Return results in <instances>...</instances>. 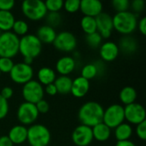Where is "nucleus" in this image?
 Returning <instances> with one entry per match:
<instances>
[{
    "instance_id": "6e6552de",
    "label": "nucleus",
    "mask_w": 146,
    "mask_h": 146,
    "mask_svg": "<svg viewBox=\"0 0 146 146\" xmlns=\"http://www.w3.org/2000/svg\"><path fill=\"white\" fill-rule=\"evenodd\" d=\"M44 86L38 80H32L23 85L22 97L25 99V102L36 104L38 101L44 99Z\"/></svg>"
},
{
    "instance_id": "cd10ccee",
    "label": "nucleus",
    "mask_w": 146,
    "mask_h": 146,
    "mask_svg": "<svg viewBox=\"0 0 146 146\" xmlns=\"http://www.w3.org/2000/svg\"><path fill=\"white\" fill-rule=\"evenodd\" d=\"M73 80L69 76H63L61 75L56 77L54 85L56 87L57 93L60 94H68L71 91Z\"/></svg>"
},
{
    "instance_id": "473e14b6",
    "label": "nucleus",
    "mask_w": 146,
    "mask_h": 146,
    "mask_svg": "<svg viewBox=\"0 0 146 146\" xmlns=\"http://www.w3.org/2000/svg\"><path fill=\"white\" fill-rule=\"evenodd\" d=\"M62 0H47L44 2L47 12H59L63 8Z\"/></svg>"
},
{
    "instance_id": "72a5a7b5",
    "label": "nucleus",
    "mask_w": 146,
    "mask_h": 146,
    "mask_svg": "<svg viewBox=\"0 0 146 146\" xmlns=\"http://www.w3.org/2000/svg\"><path fill=\"white\" fill-rule=\"evenodd\" d=\"M15 63L11 58L0 57V72L1 74H9Z\"/></svg>"
},
{
    "instance_id": "c85d7f7f",
    "label": "nucleus",
    "mask_w": 146,
    "mask_h": 146,
    "mask_svg": "<svg viewBox=\"0 0 146 146\" xmlns=\"http://www.w3.org/2000/svg\"><path fill=\"white\" fill-rule=\"evenodd\" d=\"M80 27L82 31L86 35L97 32V24L94 17L83 16L80 21Z\"/></svg>"
},
{
    "instance_id": "f03ea898",
    "label": "nucleus",
    "mask_w": 146,
    "mask_h": 146,
    "mask_svg": "<svg viewBox=\"0 0 146 146\" xmlns=\"http://www.w3.org/2000/svg\"><path fill=\"white\" fill-rule=\"evenodd\" d=\"M112 20L114 30L124 36L133 33L138 26L137 15L131 11L116 13Z\"/></svg>"
},
{
    "instance_id": "9d476101",
    "label": "nucleus",
    "mask_w": 146,
    "mask_h": 146,
    "mask_svg": "<svg viewBox=\"0 0 146 146\" xmlns=\"http://www.w3.org/2000/svg\"><path fill=\"white\" fill-rule=\"evenodd\" d=\"M38 112L36 108V105L33 104L24 102L20 104L18 107L16 116L21 125L23 126H31L33 125L37 119L38 118Z\"/></svg>"
},
{
    "instance_id": "aec40b11",
    "label": "nucleus",
    "mask_w": 146,
    "mask_h": 146,
    "mask_svg": "<svg viewBox=\"0 0 146 146\" xmlns=\"http://www.w3.org/2000/svg\"><path fill=\"white\" fill-rule=\"evenodd\" d=\"M8 137L13 145H21L27 141V128L23 125H15L10 128Z\"/></svg>"
},
{
    "instance_id": "ea45409f",
    "label": "nucleus",
    "mask_w": 146,
    "mask_h": 146,
    "mask_svg": "<svg viewBox=\"0 0 146 146\" xmlns=\"http://www.w3.org/2000/svg\"><path fill=\"white\" fill-rule=\"evenodd\" d=\"M130 6L133 9V12L140 13L145 9V1L144 0H133L130 3Z\"/></svg>"
},
{
    "instance_id": "7ed1b4c3",
    "label": "nucleus",
    "mask_w": 146,
    "mask_h": 146,
    "mask_svg": "<svg viewBox=\"0 0 146 146\" xmlns=\"http://www.w3.org/2000/svg\"><path fill=\"white\" fill-rule=\"evenodd\" d=\"M42 43L35 34H27L20 38L19 53L23 58H32L38 56L42 51Z\"/></svg>"
},
{
    "instance_id": "a18cd8bd",
    "label": "nucleus",
    "mask_w": 146,
    "mask_h": 146,
    "mask_svg": "<svg viewBox=\"0 0 146 146\" xmlns=\"http://www.w3.org/2000/svg\"><path fill=\"white\" fill-rule=\"evenodd\" d=\"M13 143L8 137V135H3L0 137V146H13Z\"/></svg>"
},
{
    "instance_id": "4c0bfd02",
    "label": "nucleus",
    "mask_w": 146,
    "mask_h": 146,
    "mask_svg": "<svg viewBox=\"0 0 146 146\" xmlns=\"http://www.w3.org/2000/svg\"><path fill=\"white\" fill-rule=\"evenodd\" d=\"M135 133L137 137L141 139V140H145L146 139V121L138 124L136 126Z\"/></svg>"
},
{
    "instance_id": "de8ad7c7",
    "label": "nucleus",
    "mask_w": 146,
    "mask_h": 146,
    "mask_svg": "<svg viewBox=\"0 0 146 146\" xmlns=\"http://www.w3.org/2000/svg\"><path fill=\"white\" fill-rule=\"evenodd\" d=\"M1 33H2V32H1V31H0V34H1Z\"/></svg>"
},
{
    "instance_id": "c03bdc74",
    "label": "nucleus",
    "mask_w": 146,
    "mask_h": 146,
    "mask_svg": "<svg viewBox=\"0 0 146 146\" xmlns=\"http://www.w3.org/2000/svg\"><path fill=\"white\" fill-rule=\"evenodd\" d=\"M137 27L139 28V32L141 34L145 35L146 34V17H142L139 21H138V26Z\"/></svg>"
},
{
    "instance_id": "f8f14e48",
    "label": "nucleus",
    "mask_w": 146,
    "mask_h": 146,
    "mask_svg": "<svg viewBox=\"0 0 146 146\" xmlns=\"http://www.w3.org/2000/svg\"><path fill=\"white\" fill-rule=\"evenodd\" d=\"M125 120L130 125H138L146 121L145 110L139 103H133L124 107Z\"/></svg>"
},
{
    "instance_id": "f3484780",
    "label": "nucleus",
    "mask_w": 146,
    "mask_h": 146,
    "mask_svg": "<svg viewBox=\"0 0 146 146\" xmlns=\"http://www.w3.org/2000/svg\"><path fill=\"white\" fill-rule=\"evenodd\" d=\"M90 89V81L85 78L79 76L73 80L70 92L74 98H81L85 97Z\"/></svg>"
},
{
    "instance_id": "c756f323",
    "label": "nucleus",
    "mask_w": 146,
    "mask_h": 146,
    "mask_svg": "<svg viewBox=\"0 0 146 146\" xmlns=\"http://www.w3.org/2000/svg\"><path fill=\"white\" fill-rule=\"evenodd\" d=\"M28 29H29V27H28V24L23 21V20H15L14 25H13V27H12V30H13V33H15L16 36H25L28 33Z\"/></svg>"
},
{
    "instance_id": "f704fd0d",
    "label": "nucleus",
    "mask_w": 146,
    "mask_h": 146,
    "mask_svg": "<svg viewBox=\"0 0 146 146\" xmlns=\"http://www.w3.org/2000/svg\"><path fill=\"white\" fill-rule=\"evenodd\" d=\"M112 6L116 10V13L128 11L130 8V2L128 0H114L112 1Z\"/></svg>"
},
{
    "instance_id": "bb28decb",
    "label": "nucleus",
    "mask_w": 146,
    "mask_h": 146,
    "mask_svg": "<svg viewBox=\"0 0 146 146\" xmlns=\"http://www.w3.org/2000/svg\"><path fill=\"white\" fill-rule=\"evenodd\" d=\"M119 98L122 104L125 106L129 105L135 103L137 98V92L133 86H125L121 90L119 93Z\"/></svg>"
},
{
    "instance_id": "423d86ee",
    "label": "nucleus",
    "mask_w": 146,
    "mask_h": 146,
    "mask_svg": "<svg viewBox=\"0 0 146 146\" xmlns=\"http://www.w3.org/2000/svg\"><path fill=\"white\" fill-rule=\"evenodd\" d=\"M23 15L30 21H39L45 17L47 9L42 0H25L21 3Z\"/></svg>"
},
{
    "instance_id": "1a4fd4ad",
    "label": "nucleus",
    "mask_w": 146,
    "mask_h": 146,
    "mask_svg": "<svg viewBox=\"0 0 146 146\" xmlns=\"http://www.w3.org/2000/svg\"><path fill=\"white\" fill-rule=\"evenodd\" d=\"M33 68L31 65L18 62L12 68L9 72V76L13 82L19 85H25L33 80Z\"/></svg>"
},
{
    "instance_id": "49530a36",
    "label": "nucleus",
    "mask_w": 146,
    "mask_h": 146,
    "mask_svg": "<svg viewBox=\"0 0 146 146\" xmlns=\"http://www.w3.org/2000/svg\"><path fill=\"white\" fill-rule=\"evenodd\" d=\"M115 146H136V145L131 140H126V141H117Z\"/></svg>"
},
{
    "instance_id": "a19ab883",
    "label": "nucleus",
    "mask_w": 146,
    "mask_h": 146,
    "mask_svg": "<svg viewBox=\"0 0 146 146\" xmlns=\"http://www.w3.org/2000/svg\"><path fill=\"white\" fill-rule=\"evenodd\" d=\"M14 0H0V10L2 11H11L15 7Z\"/></svg>"
},
{
    "instance_id": "20e7f679",
    "label": "nucleus",
    "mask_w": 146,
    "mask_h": 146,
    "mask_svg": "<svg viewBox=\"0 0 146 146\" xmlns=\"http://www.w3.org/2000/svg\"><path fill=\"white\" fill-rule=\"evenodd\" d=\"M51 135L50 130L42 124H33L27 128V139L30 146H48Z\"/></svg>"
},
{
    "instance_id": "c9c22d12",
    "label": "nucleus",
    "mask_w": 146,
    "mask_h": 146,
    "mask_svg": "<svg viewBox=\"0 0 146 146\" xmlns=\"http://www.w3.org/2000/svg\"><path fill=\"white\" fill-rule=\"evenodd\" d=\"M80 0H67L63 3V8L68 13H75L80 10Z\"/></svg>"
},
{
    "instance_id": "412c9836",
    "label": "nucleus",
    "mask_w": 146,
    "mask_h": 146,
    "mask_svg": "<svg viewBox=\"0 0 146 146\" xmlns=\"http://www.w3.org/2000/svg\"><path fill=\"white\" fill-rule=\"evenodd\" d=\"M56 32L55 28L48 26V25H43L39 27L36 33V37L39 39V41L43 44H53L56 37Z\"/></svg>"
},
{
    "instance_id": "2f4dec72",
    "label": "nucleus",
    "mask_w": 146,
    "mask_h": 146,
    "mask_svg": "<svg viewBox=\"0 0 146 146\" xmlns=\"http://www.w3.org/2000/svg\"><path fill=\"white\" fill-rule=\"evenodd\" d=\"M46 25L55 28L62 22V15L59 12H47L45 15Z\"/></svg>"
},
{
    "instance_id": "f257e3e1",
    "label": "nucleus",
    "mask_w": 146,
    "mask_h": 146,
    "mask_svg": "<svg viewBox=\"0 0 146 146\" xmlns=\"http://www.w3.org/2000/svg\"><path fill=\"white\" fill-rule=\"evenodd\" d=\"M104 109L103 106L95 101L85 103L79 110L78 118L82 125L92 127L103 122Z\"/></svg>"
},
{
    "instance_id": "9b49d317",
    "label": "nucleus",
    "mask_w": 146,
    "mask_h": 146,
    "mask_svg": "<svg viewBox=\"0 0 146 146\" xmlns=\"http://www.w3.org/2000/svg\"><path fill=\"white\" fill-rule=\"evenodd\" d=\"M53 45L60 51L71 52L77 46V38L71 32L62 31L56 34Z\"/></svg>"
},
{
    "instance_id": "7c9ffc66",
    "label": "nucleus",
    "mask_w": 146,
    "mask_h": 146,
    "mask_svg": "<svg viewBox=\"0 0 146 146\" xmlns=\"http://www.w3.org/2000/svg\"><path fill=\"white\" fill-rule=\"evenodd\" d=\"M86 40L87 44L92 49H97L100 47L101 44H103V38L98 32H95L91 34H87L86 36Z\"/></svg>"
},
{
    "instance_id": "dca6fc26",
    "label": "nucleus",
    "mask_w": 146,
    "mask_h": 146,
    "mask_svg": "<svg viewBox=\"0 0 146 146\" xmlns=\"http://www.w3.org/2000/svg\"><path fill=\"white\" fill-rule=\"evenodd\" d=\"M118 44L113 41H106L99 47V54L104 62H113L119 56Z\"/></svg>"
},
{
    "instance_id": "39448f33",
    "label": "nucleus",
    "mask_w": 146,
    "mask_h": 146,
    "mask_svg": "<svg viewBox=\"0 0 146 146\" xmlns=\"http://www.w3.org/2000/svg\"><path fill=\"white\" fill-rule=\"evenodd\" d=\"M20 38L12 32L0 34V57L13 58L19 53Z\"/></svg>"
},
{
    "instance_id": "79ce46f5",
    "label": "nucleus",
    "mask_w": 146,
    "mask_h": 146,
    "mask_svg": "<svg viewBox=\"0 0 146 146\" xmlns=\"http://www.w3.org/2000/svg\"><path fill=\"white\" fill-rule=\"evenodd\" d=\"M13 94H14V91L10 86H4L1 90V92H0V95L6 100L11 98Z\"/></svg>"
},
{
    "instance_id": "e433bc0d",
    "label": "nucleus",
    "mask_w": 146,
    "mask_h": 146,
    "mask_svg": "<svg viewBox=\"0 0 146 146\" xmlns=\"http://www.w3.org/2000/svg\"><path fill=\"white\" fill-rule=\"evenodd\" d=\"M9 110V105L8 100L4 99L0 95V120L7 116Z\"/></svg>"
},
{
    "instance_id": "a211bd4d",
    "label": "nucleus",
    "mask_w": 146,
    "mask_h": 146,
    "mask_svg": "<svg viewBox=\"0 0 146 146\" xmlns=\"http://www.w3.org/2000/svg\"><path fill=\"white\" fill-rule=\"evenodd\" d=\"M104 69H105L104 65L101 61L98 62L87 63L82 68L81 72H80V76L85 78L87 80H90L102 74Z\"/></svg>"
},
{
    "instance_id": "58836bf2",
    "label": "nucleus",
    "mask_w": 146,
    "mask_h": 146,
    "mask_svg": "<svg viewBox=\"0 0 146 146\" xmlns=\"http://www.w3.org/2000/svg\"><path fill=\"white\" fill-rule=\"evenodd\" d=\"M35 105H36V108L38 110V114H45L50 110V104L44 99H42V100L38 101Z\"/></svg>"
},
{
    "instance_id": "ddd939ff",
    "label": "nucleus",
    "mask_w": 146,
    "mask_h": 146,
    "mask_svg": "<svg viewBox=\"0 0 146 146\" xmlns=\"http://www.w3.org/2000/svg\"><path fill=\"white\" fill-rule=\"evenodd\" d=\"M72 140L77 146H88L93 140L92 127L85 125H79L76 127L72 133Z\"/></svg>"
},
{
    "instance_id": "4be33fe9",
    "label": "nucleus",
    "mask_w": 146,
    "mask_h": 146,
    "mask_svg": "<svg viewBox=\"0 0 146 146\" xmlns=\"http://www.w3.org/2000/svg\"><path fill=\"white\" fill-rule=\"evenodd\" d=\"M118 47H119L120 51H121L123 54L131 55V54H133L137 50L138 42L135 38L130 35H126L121 38Z\"/></svg>"
},
{
    "instance_id": "5701e85b",
    "label": "nucleus",
    "mask_w": 146,
    "mask_h": 146,
    "mask_svg": "<svg viewBox=\"0 0 146 146\" xmlns=\"http://www.w3.org/2000/svg\"><path fill=\"white\" fill-rule=\"evenodd\" d=\"M38 81L44 86H46L50 84H53L56 79V72L49 68V67H43L41 68L37 74Z\"/></svg>"
},
{
    "instance_id": "b1692460",
    "label": "nucleus",
    "mask_w": 146,
    "mask_h": 146,
    "mask_svg": "<svg viewBox=\"0 0 146 146\" xmlns=\"http://www.w3.org/2000/svg\"><path fill=\"white\" fill-rule=\"evenodd\" d=\"M111 130L108 126H106L104 122H101L92 127L93 139H96L99 142L107 141L111 136Z\"/></svg>"
},
{
    "instance_id": "4468645a",
    "label": "nucleus",
    "mask_w": 146,
    "mask_h": 146,
    "mask_svg": "<svg viewBox=\"0 0 146 146\" xmlns=\"http://www.w3.org/2000/svg\"><path fill=\"white\" fill-rule=\"evenodd\" d=\"M97 24V32L104 38H109L114 30L112 16L106 13L102 12L97 17H95Z\"/></svg>"
},
{
    "instance_id": "0eeeda50",
    "label": "nucleus",
    "mask_w": 146,
    "mask_h": 146,
    "mask_svg": "<svg viewBox=\"0 0 146 146\" xmlns=\"http://www.w3.org/2000/svg\"><path fill=\"white\" fill-rule=\"evenodd\" d=\"M125 121L124 107L121 104H115L109 106L104 112L103 122L110 129H115L116 127Z\"/></svg>"
},
{
    "instance_id": "393cba45",
    "label": "nucleus",
    "mask_w": 146,
    "mask_h": 146,
    "mask_svg": "<svg viewBox=\"0 0 146 146\" xmlns=\"http://www.w3.org/2000/svg\"><path fill=\"white\" fill-rule=\"evenodd\" d=\"M114 134L117 141L130 140L133 134V129L132 125L123 122L115 128Z\"/></svg>"
},
{
    "instance_id": "a878e982",
    "label": "nucleus",
    "mask_w": 146,
    "mask_h": 146,
    "mask_svg": "<svg viewBox=\"0 0 146 146\" xmlns=\"http://www.w3.org/2000/svg\"><path fill=\"white\" fill-rule=\"evenodd\" d=\"M15 18L11 11L0 10V31L2 33L11 32Z\"/></svg>"
},
{
    "instance_id": "09e8293b",
    "label": "nucleus",
    "mask_w": 146,
    "mask_h": 146,
    "mask_svg": "<svg viewBox=\"0 0 146 146\" xmlns=\"http://www.w3.org/2000/svg\"><path fill=\"white\" fill-rule=\"evenodd\" d=\"M0 76H1V72H0Z\"/></svg>"
},
{
    "instance_id": "37998d69",
    "label": "nucleus",
    "mask_w": 146,
    "mask_h": 146,
    "mask_svg": "<svg viewBox=\"0 0 146 146\" xmlns=\"http://www.w3.org/2000/svg\"><path fill=\"white\" fill-rule=\"evenodd\" d=\"M44 90V93L48 94L49 96H55L57 94V90H56V87L54 85V83L46 86Z\"/></svg>"
},
{
    "instance_id": "6ab92c4d",
    "label": "nucleus",
    "mask_w": 146,
    "mask_h": 146,
    "mask_svg": "<svg viewBox=\"0 0 146 146\" xmlns=\"http://www.w3.org/2000/svg\"><path fill=\"white\" fill-rule=\"evenodd\" d=\"M76 67V62L74 57L69 56H65L59 58L56 63V69L58 74L63 76H68L70 74Z\"/></svg>"
},
{
    "instance_id": "2eb2a0df",
    "label": "nucleus",
    "mask_w": 146,
    "mask_h": 146,
    "mask_svg": "<svg viewBox=\"0 0 146 146\" xmlns=\"http://www.w3.org/2000/svg\"><path fill=\"white\" fill-rule=\"evenodd\" d=\"M80 10L84 16L95 18L103 12V3L98 0H81Z\"/></svg>"
}]
</instances>
